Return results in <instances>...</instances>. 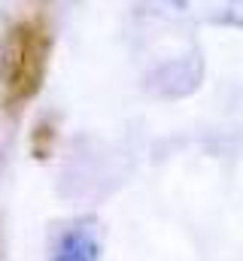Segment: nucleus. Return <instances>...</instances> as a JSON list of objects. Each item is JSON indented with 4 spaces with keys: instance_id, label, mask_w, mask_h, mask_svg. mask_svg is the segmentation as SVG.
<instances>
[{
    "instance_id": "f257e3e1",
    "label": "nucleus",
    "mask_w": 243,
    "mask_h": 261,
    "mask_svg": "<svg viewBox=\"0 0 243 261\" xmlns=\"http://www.w3.org/2000/svg\"><path fill=\"white\" fill-rule=\"evenodd\" d=\"M46 61H49V37L37 21H21L9 28L0 49V85H3V100L9 107H21L40 91Z\"/></svg>"
}]
</instances>
